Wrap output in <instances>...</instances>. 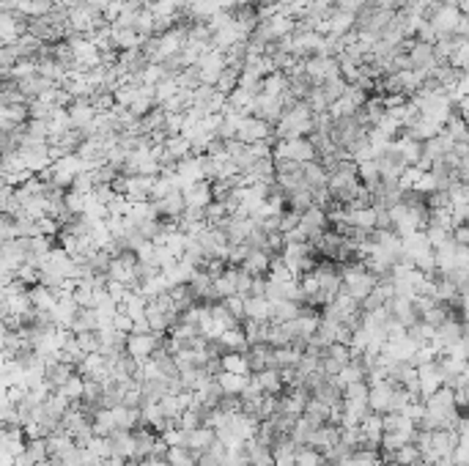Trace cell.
Segmentation results:
<instances>
[{
  "label": "cell",
  "mask_w": 469,
  "mask_h": 466,
  "mask_svg": "<svg viewBox=\"0 0 469 466\" xmlns=\"http://www.w3.org/2000/svg\"><path fill=\"white\" fill-rule=\"evenodd\" d=\"M217 436L212 428H206V425H200V428H195V431H187V439H184V447H187L189 453L198 458V455H203L209 447H212V441H215Z\"/></svg>",
  "instance_id": "obj_8"
},
{
  "label": "cell",
  "mask_w": 469,
  "mask_h": 466,
  "mask_svg": "<svg viewBox=\"0 0 469 466\" xmlns=\"http://www.w3.org/2000/svg\"><path fill=\"white\" fill-rule=\"evenodd\" d=\"M390 461H395V464H401V466H414L420 461V450H417L414 441H409V444H404V447H398V450L390 453Z\"/></svg>",
  "instance_id": "obj_17"
},
{
  "label": "cell",
  "mask_w": 469,
  "mask_h": 466,
  "mask_svg": "<svg viewBox=\"0 0 469 466\" xmlns=\"http://www.w3.org/2000/svg\"><path fill=\"white\" fill-rule=\"evenodd\" d=\"M182 195H184V209H206L215 200L212 198V181H206V179L184 186Z\"/></svg>",
  "instance_id": "obj_5"
},
{
  "label": "cell",
  "mask_w": 469,
  "mask_h": 466,
  "mask_svg": "<svg viewBox=\"0 0 469 466\" xmlns=\"http://www.w3.org/2000/svg\"><path fill=\"white\" fill-rule=\"evenodd\" d=\"M239 74H242V69L225 66V69L219 71V77L215 80V91H219L222 96H228V93H231L233 88H236V85H239Z\"/></svg>",
  "instance_id": "obj_15"
},
{
  "label": "cell",
  "mask_w": 469,
  "mask_h": 466,
  "mask_svg": "<svg viewBox=\"0 0 469 466\" xmlns=\"http://www.w3.org/2000/svg\"><path fill=\"white\" fill-rule=\"evenodd\" d=\"M252 376H255V381H258V387H261L264 395H280L283 378L278 368H264V371L252 373Z\"/></svg>",
  "instance_id": "obj_13"
},
{
  "label": "cell",
  "mask_w": 469,
  "mask_h": 466,
  "mask_svg": "<svg viewBox=\"0 0 469 466\" xmlns=\"http://www.w3.org/2000/svg\"><path fill=\"white\" fill-rule=\"evenodd\" d=\"M245 354H247V362H250V373H258V371H264V368H272V345H266V343H255V345H250Z\"/></svg>",
  "instance_id": "obj_10"
},
{
  "label": "cell",
  "mask_w": 469,
  "mask_h": 466,
  "mask_svg": "<svg viewBox=\"0 0 469 466\" xmlns=\"http://www.w3.org/2000/svg\"><path fill=\"white\" fill-rule=\"evenodd\" d=\"M165 461H168V466H195L198 458L189 453L187 447H168Z\"/></svg>",
  "instance_id": "obj_18"
},
{
  "label": "cell",
  "mask_w": 469,
  "mask_h": 466,
  "mask_svg": "<svg viewBox=\"0 0 469 466\" xmlns=\"http://www.w3.org/2000/svg\"><path fill=\"white\" fill-rule=\"evenodd\" d=\"M442 384H444V376H442V368H439L437 359H431V362H426V365H417L420 398H428L431 392H437Z\"/></svg>",
  "instance_id": "obj_3"
},
{
  "label": "cell",
  "mask_w": 469,
  "mask_h": 466,
  "mask_svg": "<svg viewBox=\"0 0 469 466\" xmlns=\"http://www.w3.org/2000/svg\"><path fill=\"white\" fill-rule=\"evenodd\" d=\"M469 461V450H467V441H458L450 453V464L453 466H467Z\"/></svg>",
  "instance_id": "obj_21"
},
{
  "label": "cell",
  "mask_w": 469,
  "mask_h": 466,
  "mask_svg": "<svg viewBox=\"0 0 469 466\" xmlns=\"http://www.w3.org/2000/svg\"><path fill=\"white\" fill-rule=\"evenodd\" d=\"M233 140H239L245 146L258 143V140H272V126L266 121H261V118H255V116H245L239 121V126H236V137Z\"/></svg>",
  "instance_id": "obj_2"
},
{
  "label": "cell",
  "mask_w": 469,
  "mask_h": 466,
  "mask_svg": "<svg viewBox=\"0 0 469 466\" xmlns=\"http://www.w3.org/2000/svg\"><path fill=\"white\" fill-rule=\"evenodd\" d=\"M215 381H217V387L222 390V395H242V390H245V384H247V376L219 371L217 376H215Z\"/></svg>",
  "instance_id": "obj_14"
},
{
  "label": "cell",
  "mask_w": 469,
  "mask_h": 466,
  "mask_svg": "<svg viewBox=\"0 0 469 466\" xmlns=\"http://www.w3.org/2000/svg\"><path fill=\"white\" fill-rule=\"evenodd\" d=\"M269 263H272V255H269L266 249L250 247L247 258L239 263V269H245L250 277H266V272H269Z\"/></svg>",
  "instance_id": "obj_6"
},
{
  "label": "cell",
  "mask_w": 469,
  "mask_h": 466,
  "mask_svg": "<svg viewBox=\"0 0 469 466\" xmlns=\"http://www.w3.org/2000/svg\"><path fill=\"white\" fill-rule=\"evenodd\" d=\"M156 348H159V335H154V332H146V335H135L132 332V335H126L124 341V354L129 359H135V362L149 359Z\"/></svg>",
  "instance_id": "obj_1"
},
{
  "label": "cell",
  "mask_w": 469,
  "mask_h": 466,
  "mask_svg": "<svg viewBox=\"0 0 469 466\" xmlns=\"http://www.w3.org/2000/svg\"><path fill=\"white\" fill-rule=\"evenodd\" d=\"M245 318L269 324V318H272V302L266 296H247L245 299Z\"/></svg>",
  "instance_id": "obj_9"
},
{
  "label": "cell",
  "mask_w": 469,
  "mask_h": 466,
  "mask_svg": "<svg viewBox=\"0 0 469 466\" xmlns=\"http://www.w3.org/2000/svg\"><path fill=\"white\" fill-rule=\"evenodd\" d=\"M219 368L225 373H236V376H250V362H247V354L242 351H225L219 357Z\"/></svg>",
  "instance_id": "obj_11"
},
{
  "label": "cell",
  "mask_w": 469,
  "mask_h": 466,
  "mask_svg": "<svg viewBox=\"0 0 469 466\" xmlns=\"http://www.w3.org/2000/svg\"><path fill=\"white\" fill-rule=\"evenodd\" d=\"M168 447H184V439H187V431H182V428H176V425H170V428H165L162 434H156Z\"/></svg>",
  "instance_id": "obj_20"
},
{
  "label": "cell",
  "mask_w": 469,
  "mask_h": 466,
  "mask_svg": "<svg viewBox=\"0 0 469 466\" xmlns=\"http://www.w3.org/2000/svg\"><path fill=\"white\" fill-rule=\"evenodd\" d=\"M393 390H395V384H393L390 378H384V381H379V384H371V387H368V411L387 414Z\"/></svg>",
  "instance_id": "obj_4"
},
{
  "label": "cell",
  "mask_w": 469,
  "mask_h": 466,
  "mask_svg": "<svg viewBox=\"0 0 469 466\" xmlns=\"http://www.w3.org/2000/svg\"><path fill=\"white\" fill-rule=\"evenodd\" d=\"M66 116H69V121H72V129H86V126L94 121L96 110L91 107L88 99H74V102L69 104Z\"/></svg>",
  "instance_id": "obj_7"
},
{
  "label": "cell",
  "mask_w": 469,
  "mask_h": 466,
  "mask_svg": "<svg viewBox=\"0 0 469 466\" xmlns=\"http://www.w3.org/2000/svg\"><path fill=\"white\" fill-rule=\"evenodd\" d=\"M285 88H288V80L283 71H272L261 80V93H266V96H283Z\"/></svg>",
  "instance_id": "obj_16"
},
{
  "label": "cell",
  "mask_w": 469,
  "mask_h": 466,
  "mask_svg": "<svg viewBox=\"0 0 469 466\" xmlns=\"http://www.w3.org/2000/svg\"><path fill=\"white\" fill-rule=\"evenodd\" d=\"M217 345L222 351H247L250 348V343L245 338V332H242V327H231V329H225L222 335L217 338Z\"/></svg>",
  "instance_id": "obj_12"
},
{
  "label": "cell",
  "mask_w": 469,
  "mask_h": 466,
  "mask_svg": "<svg viewBox=\"0 0 469 466\" xmlns=\"http://www.w3.org/2000/svg\"><path fill=\"white\" fill-rule=\"evenodd\" d=\"M245 299H247V296H242V294H231V296H225V299H219V302H222V308L231 313L236 321H242V318H245Z\"/></svg>",
  "instance_id": "obj_19"
}]
</instances>
